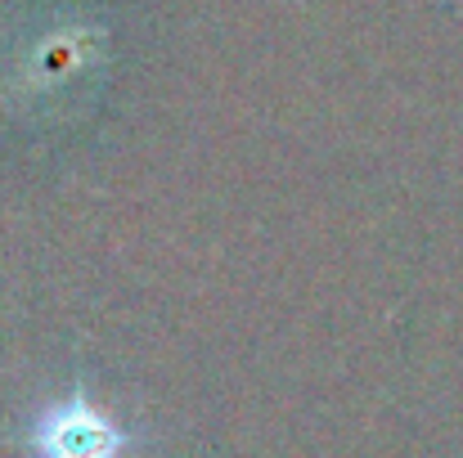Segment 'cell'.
Listing matches in <instances>:
<instances>
[{"label": "cell", "mask_w": 463, "mask_h": 458, "mask_svg": "<svg viewBox=\"0 0 463 458\" xmlns=\"http://www.w3.org/2000/svg\"><path fill=\"white\" fill-rule=\"evenodd\" d=\"M27 450L32 458H122L127 436L90 400L72 396V400H59L36 414V423L27 432Z\"/></svg>", "instance_id": "obj_1"}]
</instances>
